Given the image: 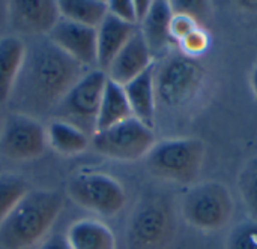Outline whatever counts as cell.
I'll list each match as a JSON object with an SVG mask.
<instances>
[{
	"mask_svg": "<svg viewBox=\"0 0 257 249\" xmlns=\"http://www.w3.org/2000/svg\"><path fill=\"white\" fill-rule=\"evenodd\" d=\"M38 249H71V246L68 245L65 234H51L39 243Z\"/></svg>",
	"mask_w": 257,
	"mask_h": 249,
	"instance_id": "f1b7e54d",
	"label": "cell"
},
{
	"mask_svg": "<svg viewBox=\"0 0 257 249\" xmlns=\"http://www.w3.org/2000/svg\"><path fill=\"white\" fill-rule=\"evenodd\" d=\"M205 152V143L199 138H166L152 146L145 156V164L157 179L191 185L199 177Z\"/></svg>",
	"mask_w": 257,
	"mask_h": 249,
	"instance_id": "277c9868",
	"label": "cell"
},
{
	"mask_svg": "<svg viewBox=\"0 0 257 249\" xmlns=\"http://www.w3.org/2000/svg\"><path fill=\"white\" fill-rule=\"evenodd\" d=\"M57 6L62 18L95 29L107 15V3L102 0H59Z\"/></svg>",
	"mask_w": 257,
	"mask_h": 249,
	"instance_id": "44dd1931",
	"label": "cell"
},
{
	"mask_svg": "<svg viewBox=\"0 0 257 249\" xmlns=\"http://www.w3.org/2000/svg\"><path fill=\"white\" fill-rule=\"evenodd\" d=\"M199 27V21L187 14H173L170 21V38L175 42L184 39L188 33Z\"/></svg>",
	"mask_w": 257,
	"mask_h": 249,
	"instance_id": "484cf974",
	"label": "cell"
},
{
	"mask_svg": "<svg viewBox=\"0 0 257 249\" xmlns=\"http://www.w3.org/2000/svg\"><path fill=\"white\" fill-rule=\"evenodd\" d=\"M133 117L154 128L157 95H155V63L139 77L123 86Z\"/></svg>",
	"mask_w": 257,
	"mask_h": 249,
	"instance_id": "9a60e30c",
	"label": "cell"
},
{
	"mask_svg": "<svg viewBox=\"0 0 257 249\" xmlns=\"http://www.w3.org/2000/svg\"><path fill=\"white\" fill-rule=\"evenodd\" d=\"M107 3V12L117 20L137 26L136 21V12H134V0H108Z\"/></svg>",
	"mask_w": 257,
	"mask_h": 249,
	"instance_id": "4316f807",
	"label": "cell"
},
{
	"mask_svg": "<svg viewBox=\"0 0 257 249\" xmlns=\"http://www.w3.org/2000/svg\"><path fill=\"white\" fill-rule=\"evenodd\" d=\"M250 83H251V89H253V93L257 98V66L253 69L251 72V77H250Z\"/></svg>",
	"mask_w": 257,
	"mask_h": 249,
	"instance_id": "1f68e13d",
	"label": "cell"
},
{
	"mask_svg": "<svg viewBox=\"0 0 257 249\" xmlns=\"http://www.w3.org/2000/svg\"><path fill=\"white\" fill-rule=\"evenodd\" d=\"M60 20L57 2L53 0H14L8 2V24L17 33L48 36Z\"/></svg>",
	"mask_w": 257,
	"mask_h": 249,
	"instance_id": "8fae6325",
	"label": "cell"
},
{
	"mask_svg": "<svg viewBox=\"0 0 257 249\" xmlns=\"http://www.w3.org/2000/svg\"><path fill=\"white\" fill-rule=\"evenodd\" d=\"M27 191L24 177L11 171H0V224Z\"/></svg>",
	"mask_w": 257,
	"mask_h": 249,
	"instance_id": "7402d4cb",
	"label": "cell"
},
{
	"mask_svg": "<svg viewBox=\"0 0 257 249\" xmlns=\"http://www.w3.org/2000/svg\"><path fill=\"white\" fill-rule=\"evenodd\" d=\"M152 6V0H134V12H136V21L140 26L142 21L148 17Z\"/></svg>",
	"mask_w": 257,
	"mask_h": 249,
	"instance_id": "f546056e",
	"label": "cell"
},
{
	"mask_svg": "<svg viewBox=\"0 0 257 249\" xmlns=\"http://www.w3.org/2000/svg\"><path fill=\"white\" fill-rule=\"evenodd\" d=\"M226 249H257V221L250 218L236 224L227 234Z\"/></svg>",
	"mask_w": 257,
	"mask_h": 249,
	"instance_id": "cb8c5ba5",
	"label": "cell"
},
{
	"mask_svg": "<svg viewBox=\"0 0 257 249\" xmlns=\"http://www.w3.org/2000/svg\"><path fill=\"white\" fill-rule=\"evenodd\" d=\"M205 81L206 71L197 59L172 53L155 65L157 102L172 110L184 108L196 101Z\"/></svg>",
	"mask_w": 257,
	"mask_h": 249,
	"instance_id": "5b68a950",
	"label": "cell"
},
{
	"mask_svg": "<svg viewBox=\"0 0 257 249\" xmlns=\"http://www.w3.org/2000/svg\"><path fill=\"white\" fill-rule=\"evenodd\" d=\"M130 117H133V111H131L130 102L126 99L123 86L114 83L113 80H110L107 77L101 104H99L95 132L104 131L110 126H114Z\"/></svg>",
	"mask_w": 257,
	"mask_h": 249,
	"instance_id": "d6986e66",
	"label": "cell"
},
{
	"mask_svg": "<svg viewBox=\"0 0 257 249\" xmlns=\"http://www.w3.org/2000/svg\"><path fill=\"white\" fill-rule=\"evenodd\" d=\"M6 27H9V24H8V3L0 2V38L3 36L2 32Z\"/></svg>",
	"mask_w": 257,
	"mask_h": 249,
	"instance_id": "4dcf8cb0",
	"label": "cell"
},
{
	"mask_svg": "<svg viewBox=\"0 0 257 249\" xmlns=\"http://www.w3.org/2000/svg\"><path fill=\"white\" fill-rule=\"evenodd\" d=\"M182 218L202 231H218L229 225L235 201L229 188L220 182H202L190 188L182 200Z\"/></svg>",
	"mask_w": 257,
	"mask_h": 249,
	"instance_id": "8992f818",
	"label": "cell"
},
{
	"mask_svg": "<svg viewBox=\"0 0 257 249\" xmlns=\"http://www.w3.org/2000/svg\"><path fill=\"white\" fill-rule=\"evenodd\" d=\"M48 146L41 120L9 111L0 120V158L9 162H29L44 155Z\"/></svg>",
	"mask_w": 257,
	"mask_h": 249,
	"instance_id": "30bf717a",
	"label": "cell"
},
{
	"mask_svg": "<svg viewBox=\"0 0 257 249\" xmlns=\"http://www.w3.org/2000/svg\"><path fill=\"white\" fill-rule=\"evenodd\" d=\"M173 11L167 0H152L148 17L142 21L139 30L142 32L152 56L167 50L172 42L170 38V21Z\"/></svg>",
	"mask_w": 257,
	"mask_h": 249,
	"instance_id": "e0dca14e",
	"label": "cell"
},
{
	"mask_svg": "<svg viewBox=\"0 0 257 249\" xmlns=\"http://www.w3.org/2000/svg\"><path fill=\"white\" fill-rule=\"evenodd\" d=\"M154 63V56L142 32L137 27V30L123 45V48L113 59L105 74L114 83L125 86L131 80L139 77L142 72H145L148 68H151Z\"/></svg>",
	"mask_w": 257,
	"mask_h": 249,
	"instance_id": "4fadbf2b",
	"label": "cell"
},
{
	"mask_svg": "<svg viewBox=\"0 0 257 249\" xmlns=\"http://www.w3.org/2000/svg\"><path fill=\"white\" fill-rule=\"evenodd\" d=\"M173 14H187L199 21V15H202L206 11V3L205 2H196V0H178V2H170Z\"/></svg>",
	"mask_w": 257,
	"mask_h": 249,
	"instance_id": "83f0119b",
	"label": "cell"
},
{
	"mask_svg": "<svg viewBox=\"0 0 257 249\" xmlns=\"http://www.w3.org/2000/svg\"><path fill=\"white\" fill-rule=\"evenodd\" d=\"M26 51V42L15 35L0 38V104H6L17 81Z\"/></svg>",
	"mask_w": 257,
	"mask_h": 249,
	"instance_id": "ac0fdd59",
	"label": "cell"
},
{
	"mask_svg": "<svg viewBox=\"0 0 257 249\" xmlns=\"http://www.w3.org/2000/svg\"><path fill=\"white\" fill-rule=\"evenodd\" d=\"M47 129L48 146L62 156H75L87 150L90 146V137L80 128L59 120L51 119Z\"/></svg>",
	"mask_w": 257,
	"mask_h": 249,
	"instance_id": "ffe728a7",
	"label": "cell"
},
{
	"mask_svg": "<svg viewBox=\"0 0 257 249\" xmlns=\"http://www.w3.org/2000/svg\"><path fill=\"white\" fill-rule=\"evenodd\" d=\"M47 36L26 44L24 59L9 96V108L35 119L54 113L68 90L87 72Z\"/></svg>",
	"mask_w": 257,
	"mask_h": 249,
	"instance_id": "6da1fadb",
	"label": "cell"
},
{
	"mask_svg": "<svg viewBox=\"0 0 257 249\" xmlns=\"http://www.w3.org/2000/svg\"><path fill=\"white\" fill-rule=\"evenodd\" d=\"M63 209L56 191H27L0 224V248L29 249L39 245Z\"/></svg>",
	"mask_w": 257,
	"mask_h": 249,
	"instance_id": "7a4b0ae2",
	"label": "cell"
},
{
	"mask_svg": "<svg viewBox=\"0 0 257 249\" xmlns=\"http://www.w3.org/2000/svg\"><path fill=\"white\" fill-rule=\"evenodd\" d=\"M238 191L250 218L257 221V156L242 167L238 176Z\"/></svg>",
	"mask_w": 257,
	"mask_h": 249,
	"instance_id": "603a6c76",
	"label": "cell"
},
{
	"mask_svg": "<svg viewBox=\"0 0 257 249\" xmlns=\"http://www.w3.org/2000/svg\"><path fill=\"white\" fill-rule=\"evenodd\" d=\"M107 81V74L101 69H89L63 96L53 113V119L68 122L90 138L96 129L99 104Z\"/></svg>",
	"mask_w": 257,
	"mask_h": 249,
	"instance_id": "52a82bcc",
	"label": "cell"
},
{
	"mask_svg": "<svg viewBox=\"0 0 257 249\" xmlns=\"http://www.w3.org/2000/svg\"><path fill=\"white\" fill-rule=\"evenodd\" d=\"M68 195L81 209L102 218L116 216L126 203L122 183L101 171H84L71 177Z\"/></svg>",
	"mask_w": 257,
	"mask_h": 249,
	"instance_id": "9c48e42d",
	"label": "cell"
},
{
	"mask_svg": "<svg viewBox=\"0 0 257 249\" xmlns=\"http://www.w3.org/2000/svg\"><path fill=\"white\" fill-rule=\"evenodd\" d=\"M136 30L137 26L123 23L107 12L105 18L96 27V68L107 72L113 59Z\"/></svg>",
	"mask_w": 257,
	"mask_h": 249,
	"instance_id": "5bb4252c",
	"label": "cell"
},
{
	"mask_svg": "<svg viewBox=\"0 0 257 249\" xmlns=\"http://www.w3.org/2000/svg\"><path fill=\"white\" fill-rule=\"evenodd\" d=\"M65 237L71 249H116L113 230L95 218L77 219L68 227Z\"/></svg>",
	"mask_w": 257,
	"mask_h": 249,
	"instance_id": "2e32d148",
	"label": "cell"
},
{
	"mask_svg": "<svg viewBox=\"0 0 257 249\" xmlns=\"http://www.w3.org/2000/svg\"><path fill=\"white\" fill-rule=\"evenodd\" d=\"M155 143L154 129L136 117L98 131L90 138V146L99 155L119 162L145 159Z\"/></svg>",
	"mask_w": 257,
	"mask_h": 249,
	"instance_id": "ba28073f",
	"label": "cell"
},
{
	"mask_svg": "<svg viewBox=\"0 0 257 249\" xmlns=\"http://www.w3.org/2000/svg\"><path fill=\"white\" fill-rule=\"evenodd\" d=\"M59 50L86 69H96V29L60 17L47 36Z\"/></svg>",
	"mask_w": 257,
	"mask_h": 249,
	"instance_id": "7c38bea8",
	"label": "cell"
},
{
	"mask_svg": "<svg viewBox=\"0 0 257 249\" xmlns=\"http://www.w3.org/2000/svg\"><path fill=\"white\" fill-rule=\"evenodd\" d=\"M178 45H179V51L184 56L197 59L199 56L208 51L211 45V38L206 30H203L202 27H197L191 33H188L184 39H181Z\"/></svg>",
	"mask_w": 257,
	"mask_h": 249,
	"instance_id": "d4e9b609",
	"label": "cell"
},
{
	"mask_svg": "<svg viewBox=\"0 0 257 249\" xmlns=\"http://www.w3.org/2000/svg\"><path fill=\"white\" fill-rule=\"evenodd\" d=\"M176 234V215L164 195L142 197L134 206L125 231L128 249H167Z\"/></svg>",
	"mask_w": 257,
	"mask_h": 249,
	"instance_id": "3957f363",
	"label": "cell"
}]
</instances>
